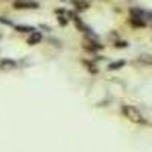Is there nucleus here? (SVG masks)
Wrapping results in <instances>:
<instances>
[{
  "mask_svg": "<svg viewBox=\"0 0 152 152\" xmlns=\"http://www.w3.org/2000/svg\"><path fill=\"white\" fill-rule=\"evenodd\" d=\"M122 114L134 123H145V117L142 116V113L137 108L131 107V105H123L122 107Z\"/></svg>",
  "mask_w": 152,
  "mask_h": 152,
  "instance_id": "1",
  "label": "nucleus"
},
{
  "mask_svg": "<svg viewBox=\"0 0 152 152\" xmlns=\"http://www.w3.org/2000/svg\"><path fill=\"white\" fill-rule=\"evenodd\" d=\"M14 8L15 9H37L40 8L37 2H28V0H18V2L14 3Z\"/></svg>",
  "mask_w": 152,
  "mask_h": 152,
  "instance_id": "2",
  "label": "nucleus"
},
{
  "mask_svg": "<svg viewBox=\"0 0 152 152\" xmlns=\"http://www.w3.org/2000/svg\"><path fill=\"white\" fill-rule=\"evenodd\" d=\"M82 46H84L87 50H90V52H96V50H99V49H102V47H104L102 44H99L96 40H91V38H87Z\"/></svg>",
  "mask_w": 152,
  "mask_h": 152,
  "instance_id": "3",
  "label": "nucleus"
},
{
  "mask_svg": "<svg viewBox=\"0 0 152 152\" xmlns=\"http://www.w3.org/2000/svg\"><path fill=\"white\" fill-rule=\"evenodd\" d=\"M41 40H43V35L38 32V31H34V32L29 35V38H28V43H29L31 46H35V44H38V43H41Z\"/></svg>",
  "mask_w": 152,
  "mask_h": 152,
  "instance_id": "4",
  "label": "nucleus"
},
{
  "mask_svg": "<svg viewBox=\"0 0 152 152\" xmlns=\"http://www.w3.org/2000/svg\"><path fill=\"white\" fill-rule=\"evenodd\" d=\"M15 67H17V62L14 59L6 58V59L0 61V69H3V70H6V69H15Z\"/></svg>",
  "mask_w": 152,
  "mask_h": 152,
  "instance_id": "5",
  "label": "nucleus"
},
{
  "mask_svg": "<svg viewBox=\"0 0 152 152\" xmlns=\"http://www.w3.org/2000/svg\"><path fill=\"white\" fill-rule=\"evenodd\" d=\"M129 23L132 24V26H135V28H145V26H146V21H145V18L131 17V18H129Z\"/></svg>",
  "mask_w": 152,
  "mask_h": 152,
  "instance_id": "6",
  "label": "nucleus"
},
{
  "mask_svg": "<svg viewBox=\"0 0 152 152\" xmlns=\"http://www.w3.org/2000/svg\"><path fill=\"white\" fill-rule=\"evenodd\" d=\"M72 3L75 5L76 11H85V9L88 8V3L85 2V0H73Z\"/></svg>",
  "mask_w": 152,
  "mask_h": 152,
  "instance_id": "7",
  "label": "nucleus"
},
{
  "mask_svg": "<svg viewBox=\"0 0 152 152\" xmlns=\"http://www.w3.org/2000/svg\"><path fill=\"white\" fill-rule=\"evenodd\" d=\"M125 66V61L123 59H119V61H114V62H111V64L108 66V70H119V69H122Z\"/></svg>",
  "mask_w": 152,
  "mask_h": 152,
  "instance_id": "8",
  "label": "nucleus"
},
{
  "mask_svg": "<svg viewBox=\"0 0 152 152\" xmlns=\"http://www.w3.org/2000/svg\"><path fill=\"white\" fill-rule=\"evenodd\" d=\"M15 29L18 31V32H28V34H32L35 29L32 28V26H21V24H18V26H15Z\"/></svg>",
  "mask_w": 152,
  "mask_h": 152,
  "instance_id": "9",
  "label": "nucleus"
},
{
  "mask_svg": "<svg viewBox=\"0 0 152 152\" xmlns=\"http://www.w3.org/2000/svg\"><path fill=\"white\" fill-rule=\"evenodd\" d=\"M84 64L87 66L88 72H91L93 75H96V73H97V69H96V66L93 64V62H88V61H84Z\"/></svg>",
  "mask_w": 152,
  "mask_h": 152,
  "instance_id": "10",
  "label": "nucleus"
},
{
  "mask_svg": "<svg viewBox=\"0 0 152 152\" xmlns=\"http://www.w3.org/2000/svg\"><path fill=\"white\" fill-rule=\"evenodd\" d=\"M113 46L116 49H123V47H128V43L126 41H116V43H113Z\"/></svg>",
  "mask_w": 152,
  "mask_h": 152,
  "instance_id": "11",
  "label": "nucleus"
},
{
  "mask_svg": "<svg viewBox=\"0 0 152 152\" xmlns=\"http://www.w3.org/2000/svg\"><path fill=\"white\" fill-rule=\"evenodd\" d=\"M140 59H142V61H145V62H148V64H152V58H151L149 55H142V56H140Z\"/></svg>",
  "mask_w": 152,
  "mask_h": 152,
  "instance_id": "12",
  "label": "nucleus"
},
{
  "mask_svg": "<svg viewBox=\"0 0 152 152\" xmlns=\"http://www.w3.org/2000/svg\"><path fill=\"white\" fill-rule=\"evenodd\" d=\"M58 21H59V24H61V26H66V24L69 23V20H67L66 17H58Z\"/></svg>",
  "mask_w": 152,
  "mask_h": 152,
  "instance_id": "13",
  "label": "nucleus"
},
{
  "mask_svg": "<svg viewBox=\"0 0 152 152\" xmlns=\"http://www.w3.org/2000/svg\"><path fill=\"white\" fill-rule=\"evenodd\" d=\"M0 23L8 24V26H12V21H11V20H6V18H3V17H0Z\"/></svg>",
  "mask_w": 152,
  "mask_h": 152,
  "instance_id": "14",
  "label": "nucleus"
}]
</instances>
